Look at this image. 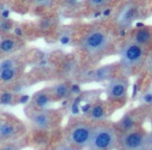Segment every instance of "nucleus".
Masks as SVG:
<instances>
[{"instance_id":"1","label":"nucleus","mask_w":152,"mask_h":150,"mask_svg":"<svg viewBox=\"0 0 152 150\" xmlns=\"http://www.w3.org/2000/svg\"><path fill=\"white\" fill-rule=\"evenodd\" d=\"M94 123L91 121L77 120L66 128L64 143L74 150H87L91 141Z\"/></svg>"},{"instance_id":"2","label":"nucleus","mask_w":152,"mask_h":150,"mask_svg":"<svg viewBox=\"0 0 152 150\" xmlns=\"http://www.w3.org/2000/svg\"><path fill=\"white\" fill-rule=\"evenodd\" d=\"M112 37L104 28L95 27L90 29L80 41V49L87 55L96 57L102 55L110 49Z\"/></svg>"},{"instance_id":"3","label":"nucleus","mask_w":152,"mask_h":150,"mask_svg":"<svg viewBox=\"0 0 152 150\" xmlns=\"http://www.w3.org/2000/svg\"><path fill=\"white\" fill-rule=\"evenodd\" d=\"M118 135L114 125L105 122L96 123L87 150H115L118 146Z\"/></svg>"},{"instance_id":"4","label":"nucleus","mask_w":152,"mask_h":150,"mask_svg":"<svg viewBox=\"0 0 152 150\" xmlns=\"http://www.w3.org/2000/svg\"><path fill=\"white\" fill-rule=\"evenodd\" d=\"M119 65L124 74L130 73L139 68L146 59V48L134 44L131 41L125 42L119 49Z\"/></svg>"},{"instance_id":"5","label":"nucleus","mask_w":152,"mask_h":150,"mask_svg":"<svg viewBox=\"0 0 152 150\" xmlns=\"http://www.w3.org/2000/svg\"><path fill=\"white\" fill-rule=\"evenodd\" d=\"M152 144V135L142 127H137L126 132L119 133V150H137L140 148Z\"/></svg>"},{"instance_id":"6","label":"nucleus","mask_w":152,"mask_h":150,"mask_svg":"<svg viewBox=\"0 0 152 150\" xmlns=\"http://www.w3.org/2000/svg\"><path fill=\"white\" fill-rule=\"evenodd\" d=\"M129 90V79L125 74H118L106 83L105 94L112 103H124Z\"/></svg>"},{"instance_id":"7","label":"nucleus","mask_w":152,"mask_h":150,"mask_svg":"<svg viewBox=\"0 0 152 150\" xmlns=\"http://www.w3.org/2000/svg\"><path fill=\"white\" fill-rule=\"evenodd\" d=\"M28 119L36 128L40 130H48L56 126L58 120L61 121V116L57 115L55 110L48 108H31L28 113Z\"/></svg>"},{"instance_id":"8","label":"nucleus","mask_w":152,"mask_h":150,"mask_svg":"<svg viewBox=\"0 0 152 150\" xmlns=\"http://www.w3.org/2000/svg\"><path fill=\"white\" fill-rule=\"evenodd\" d=\"M119 69L121 68L118 61L102 65L93 70H90L86 74V80L91 83H108L110 79L118 75Z\"/></svg>"},{"instance_id":"9","label":"nucleus","mask_w":152,"mask_h":150,"mask_svg":"<svg viewBox=\"0 0 152 150\" xmlns=\"http://www.w3.org/2000/svg\"><path fill=\"white\" fill-rule=\"evenodd\" d=\"M137 16H139V7L134 2H126L117 12L115 22L118 27L127 29L137 20Z\"/></svg>"},{"instance_id":"10","label":"nucleus","mask_w":152,"mask_h":150,"mask_svg":"<svg viewBox=\"0 0 152 150\" xmlns=\"http://www.w3.org/2000/svg\"><path fill=\"white\" fill-rule=\"evenodd\" d=\"M23 126L14 118H2L0 123V144L15 142L19 138V133L22 131Z\"/></svg>"},{"instance_id":"11","label":"nucleus","mask_w":152,"mask_h":150,"mask_svg":"<svg viewBox=\"0 0 152 150\" xmlns=\"http://www.w3.org/2000/svg\"><path fill=\"white\" fill-rule=\"evenodd\" d=\"M23 46V42L17 37L3 36L0 39V55H11Z\"/></svg>"},{"instance_id":"12","label":"nucleus","mask_w":152,"mask_h":150,"mask_svg":"<svg viewBox=\"0 0 152 150\" xmlns=\"http://www.w3.org/2000/svg\"><path fill=\"white\" fill-rule=\"evenodd\" d=\"M131 42L144 48H147L152 43V28L143 26L135 30L131 36Z\"/></svg>"},{"instance_id":"13","label":"nucleus","mask_w":152,"mask_h":150,"mask_svg":"<svg viewBox=\"0 0 152 150\" xmlns=\"http://www.w3.org/2000/svg\"><path fill=\"white\" fill-rule=\"evenodd\" d=\"M49 92L51 94V97L54 101H58V100L67 99L71 96L73 92V88L72 85L69 83H57L54 86L49 88Z\"/></svg>"},{"instance_id":"14","label":"nucleus","mask_w":152,"mask_h":150,"mask_svg":"<svg viewBox=\"0 0 152 150\" xmlns=\"http://www.w3.org/2000/svg\"><path fill=\"white\" fill-rule=\"evenodd\" d=\"M51 101H53V99L51 97L49 89H45L38 91L32 96L30 104H31V108L41 110V108H47L48 104L51 103Z\"/></svg>"},{"instance_id":"15","label":"nucleus","mask_w":152,"mask_h":150,"mask_svg":"<svg viewBox=\"0 0 152 150\" xmlns=\"http://www.w3.org/2000/svg\"><path fill=\"white\" fill-rule=\"evenodd\" d=\"M22 73H23V66L21 64L12 68L0 70V85L2 86L3 83H14L21 76Z\"/></svg>"},{"instance_id":"16","label":"nucleus","mask_w":152,"mask_h":150,"mask_svg":"<svg viewBox=\"0 0 152 150\" xmlns=\"http://www.w3.org/2000/svg\"><path fill=\"white\" fill-rule=\"evenodd\" d=\"M88 116L92 123L104 122V119L106 117V108L102 102H96L94 103L88 110Z\"/></svg>"},{"instance_id":"17","label":"nucleus","mask_w":152,"mask_h":150,"mask_svg":"<svg viewBox=\"0 0 152 150\" xmlns=\"http://www.w3.org/2000/svg\"><path fill=\"white\" fill-rule=\"evenodd\" d=\"M14 28V23L12 20L1 18L0 19V34H5L7 32H10Z\"/></svg>"},{"instance_id":"18","label":"nucleus","mask_w":152,"mask_h":150,"mask_svg":"<svg viewBox=\"0 0 152 150\" xmlns=\"http://www.w3.org/2000/svg\"><path fill=\"white\" fill-rule=\"evenodd\" d=\"M23 146L21 145V142H9V143L0 144V150H21Z\"/></svg>"},{"instance_id":"19","label":"nucleus","mask_w":152,"mask_h":150,"mask_svg":"<svg viewBox=\"0 0 152 150\" xmlns=\"http://www.w3.org/2000/svg\"><path fill=\"white\" fill-rule=\"evenodd\" d=\"M89 3L92 7H105L106 4H108V1H105V0H91Z\"/></svg>"},{"instance_id":"20","label":"nucleus","mask_w":152,"mask_h":150,"mask_svg":"<svg viewBox=\"0 0 152 150\" xmlns=\"http://www.w3.org/2000/svg\"><path fill=\"white\" fill-rule=\"evenodd\" d=\"M54 150H74L72 149V148H70L68 145H66L65 143H61V144H58V145L56 146V147L54 148Z\"/></svg>"},{"instance_id":"21","label":"nucleus","mask_w":152,"mask_h":150,"mask_svg":"<svg viewBox=\"0 0 152 150\" xmlns=\"http://www.w3.org/2000/svg\"><path fill=\"white\" fill-rule=\"evenodd\" d=\"M146 65H147L148 71H149L150 73H152V55L146 59Z\"/></svg>"},{"instance_id":"22","label":"nucleus","mask_w":152,"mask_h":150,"mask_svg":"<svg viewBox=\"0 0 152 150\" xmlns=\"http://www.w3.org/2000/svg\"><path fill=\"white\" fill-rule=\"evenodd\" d=\"M137 150H152V144L147 145V146H144V147L140 148V149H137Z\"/></svg>"},{"instance_id":"23","label":"nucleus","mask_w":152,"mask_h":150,"mask_svg":"<svg viewBox=\"0 0 152 150\" xmlns=\"http://www.w3.org/2000/svg\"><path fill=\"white\" fill-rule=\"evenodd\" d=\"M1 93H2V86L0 85V95H1Z\"/></svg>"}]
</instances>
